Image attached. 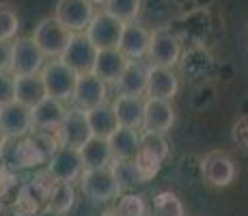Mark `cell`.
Here are the masks:
<instances>
[{
    "mask_svg": "<svg viewBox=\"0 0 248 216\" xmlns=\"http://www.w3.org/2000/svg\"><path fill=\"white\" fill-rule=\"evenodd\" d=\"M46 56L31 37H20L11 43V63L9 71L13 76H35L44 69Z\"/></svg>",
    "mask_w": 248,
    "mask_h": 216,
    "instance_id": "obj_5",
    "label": "cell"
},
{
    "mask_svg": "<svg viewBox=\"0 0 248 216\" xmlns=\"http://www.w3.org/2000/svg\"><path fill=\"white\" fill-rule=\"evenodd\" d=\"M4 216H28V214L17 212V210H13V208H7V214H4Z\"/></svg>",
    "mask_w": 248,
    "mask_h": 216,
    "instance_id": "obj_36",
    "label": "cell"
},
{
    "mask_svg": "<svg viewBox=\"0 0 248 216\" xmlns=\"http://www.w3.org/2000/svg\"><path fill=\"white\" fill-rule=\"evenodd\" d=\"M138 153H142V156H147V158H151V160L164 165V160L170 153V145L164 138V134H142Z\"/></svg>",
    "mask_w": 248,
    "mask_h": 216,
    "instance_id": "obj_25",
    "label": "cell"
},
{
    "mask_svg": "<svg viewBox=\"0 0 248 216\" xmlns=\"http://www.w3.org/2000/svg\"><path fill=\"white\" fill-rule=\"evenodd\" d=\"M175 123V108L169 100H145V113H142V134H166Z\"/></svg>",
    "mask_w": 248,
    "mask_h": 216,
    "instance_id": "obj_12",
    "label": "cell"
},
{
    "mask_svg": "<svg viewBox=\"0 0 248 216\" xmlns=\"http://www.w3.org/2000/svg\"><path fill=\"white\" fill-rule=\"evenodd\" d=\"M13 89H16V76L7 69H0V106L13 102Z\"/></svg>",
    "mask_w": 248,
    "mask_h": 216,
    "instance_id": "obj_32",
    "label": "cell"
},
{
    "mask_svg": "<svg viewBox=\"0 0 248 216\" xmlns=\"http://www.w3.org/2000/svg\"><path fill=\"white\" fill-rule=\"evenodd\" d=\"M4 214H7V205H4L2 201H0V216H4Z\"/></svg>",
    "mask_w": 248,
    "mask_h": 216,
    "instance_id": "obj_39",
    "label": "cell"
},
{
    "mask_svg": "<svg viewBox=\"0 0 248 216\" xmlns=\"http://www.w3.org/2000/svg\"><path fill=\"white\" fill-rule=\"evenodd\" d=\"M130 61L117 50V48H108V50H97V56H95V65L93 71L102 83L106 84H117V80L121 78L123 69L127 67Z\"/></svg>",
    "mask_w": 248,
    "mask_h": 216,
    "instance_id": "obj_17",
    "label": "cell"
},
{
    "mask_svg": "<svg viewBox=\"0 0 248 216\" xmlns=\"http://www.w3.org/2000/svg\"><path fill=\"white\" fill-rule=\"evenodd\" d=\"M46 171L50 173L54 182H67V184H71V182L80 180V175L84 171L80 151L71 150V147H59L54 156L47 160Z\"/></svg>",
    "mask_w": 248,
    "mask_h": 216,
    "instance_id": "obj_11",
    "label": "cell"
},
{
    "mask_svg": "<svg viewBox=\"0 0 248 216\" xmlns=\"http://www.w3.org/2000/svg\"><path fill=\"white\" fill-rule=\"evenodd\" d=\"M11 63V41H0V69L9 71Z\"/></svg>",
    "mask_w": 248,
    "mask_h": 216,
    "instance_id": "obj_34",
    "label": "cell"
},
{
    "mask_svg": "<svg viewBox=\"0 0 248 216\" xmlns=\"http://www.w3.org/2000/svg\"><path fill=\"white\" fill-rule=\"evenodd\" d=\"M32 115V128L35 130H44V132H56V128L63 123L67 108L61 100L54 98H46L37 104L35 108H31Z\"/></svg>",
    "mask_w": 248,
    "mask_h": 216,
    "instance_id": "obj_18",
    "label": "cell"
},
{
    "mask_svg": "<svg viewBox=\"0 0 248 216\" xmlns=\"http://www.w3.org/2000/svg\"><path fill=\"white\" fill-rule=\"evenodd\" d=\"M102 216H119V214H117V210L114 208H108V210H104L102 212Z\"/></svg>",
    "mask_w": 248,
    "mask_h": 216,
    "instance_id": "obj_37",
    "label": "cell"
},
{
    "mask_svg": "<svg viewBox=\"0 0 248 216\" xmlns=\"http://www.w3.org/2000/svg\"><path fill=\"white\" fill-rule=\"evenodd\" d=\"M41 83L46 86L47 98L61 100V102H69L76 89V80L78 76L69 69L61 59H52L50 63L44 65V69L39 71Z\"/></svg>",
    "mask_w": 248,
    "mask_h": 216,
    "instance_id": "obj_3",
    "label": "cell"
},
{
    "mask_svg": "<svg viewBox=\"0 0 248 216\" xmlns=\"http://www.w3.org/2000/svg\"><path fill=\"white\" fill-rule=\"evenodd\" d=\"M20 31V17L11 2H0V41H13Z\"/></svg>",
    "mask_w": 248,
    "mask_h": 216,
    "instance_id": "obj_29",
    "label": "cell"
},
{
    "mask_svg": "<svg viewBox=\"0 0 248 216\" xmlns=\"http://www.w3.org/2000/svg\"><path fill=\"white\" fill-rule=\"evenodd\" d=\"M35 216H65V214H63V212H56V210H52L50 205H44V208H41Z\"/></svg>",
    "mask_w": 248,
    "mask_h": 216,
    "instance_id": "obj_35",
    "label": "cell"
},
{
    "mask_svg": "<svg viewBox=\"0 0 248 216\" xmlns=\"http://www.w3.org/2000/svg\"><path fill=\"white\" fill-rule=\"evenodd\" d=\"M106 141H108V147H110L112 162L114 160H134V156L138 153V147H140V134H138V130L119 126Z\"/></svg>",
    "mask_w": 248,
    "mask_h": 216,
    "instance_id": "obj_20",
    "label": "cell"
},
{
    "mask_svg": "<svg viewBox=\"0 0 248 216\" xmlns=\"http://www.w3.org/2000/svg\"><path fill=\"white\" fill-rule=\"evenodd\" d=\"M179 91V78L173 69L169 67L149 65V74H147V98L155 100H173Z\"/></svg>",
    "mask_w": 248,
    "mask_h": 216,
    "instance_id": "obj_16",
    "label": "cell"
},
{
    "mask_svg": "<svg viewBox=\"0 0 248 216\" xmlns=\"http://www.w3.org/2000/svg\"><path fill=\"white\" fill-rule=\"evenodd\" d=\"M4 138H7V136H4V132H2V128H0V145H2V143H4Z\"/></svg>",
    "mask_w": 248,
    "mask_h": 216,
    "instance_id": "obj_40",
    "label": "cell"
},
{
    "mask_svg": "<svg viewBox=\"0 0 248 216\" xmlns=\"http://www.w3.org/2000/svg\"><path fill=\"white\" fill-rule=\"evenodd\" d=\"M149 39L151 33L147 31L145 26L136 22L123 24L121 37H119V46L117 50L125 56L127 61H140L147 56V50H149Z\"/></svg>",
    "mask_w": 248,
    "mask_h": 216,
    "instance_id": "obj_15",
    "label": "cell"
},
{
    "mask_svg": "<svg viewBox=\"0 0 248 216\" xmlns=\"http://www.w3.org/2000/svg\"><path fill=\"white\" fill-rule=\"evenodd\" d=\"M106 95H108L106 83H102L95 74H84V76H78V80H76L71 102H74V108L87 113V110L106 102Z\"/></svg>",
    "mask_w": 248,
    "mask_h": 216,
    "instance_id": "obj_13",
    "label": "cell"
},
{
    "mask_svg": "<svg viewBox=\"0 0 248 216\" xmlns=\"http://www.w3.org/2000/svg\"><path fill=\"white\" fill-rule=\"evenodd\" d=\"M140 7L142 0H106L104 11L121 24H130L136 22V17L140 16Z\"/></svg>",
    "mask_w": 248,
    "mask_h": 216,
    "instance_id": "obj_26",
    "label": "cell"
},
{
    "mask_svg": "<svg viewBox=\"0 0 248 216\" xmlns=\"http://www.w3.org/2000/svg\"><path fill=\"white\" fill-rule=\"evenodd\" d=\"M80 190L97 203H110L119 199L123 193L114 177L112 166H99V169H84L80 175Z\"/></svg>",
    "mask_w": 248,
    "mask_h": 216,
    "instance_id": "obj_1",
    "label": "cell"
},
{
    "mask_svg": "<svg viewBox=\"0 0 248 216\" xmlns=\"http://www.w3.org/2000/svg\"><path fill=\"white\" fill-rule=\"evenodd\" d=\"M147 56L151 59V65L158 67H169L173 69L181 59V41L169 28H158V31L151 33L149 39V50Z\"/></svg>",
    "mask_w": 248,
    "mask_h": 216,
    "instance_id": "obj_6",
    "label": "cell"
},
{
    "mask_svg": "<svg viewBox=\"0 0 248 216\" xmlns=\"http://www.w3.org/2000/svg\"><path fill=\"white\" fill-rule=\"evenodd\" d=\"M0 128L7 138H22L31 134L32 130V115L31 108L22 106L17 102H9L0 106Z\"/></svg>",
    "mask_w": 248,
    "mask_h": 216,
    "instance_id": "obj_14",
    "label": "cell"
},
{
    "mask_svg": "<svg viewBox=\"0 0 248 216\" xmlns=\"http://www.w3.org/2000/svg\"><path fill=\"white\" fill-rule=\"evenodd\" d=\"M112 110L117 123L121 128L140 130L142 126V113H145V100L130 98V95H117L112 102Z\"/></svg>",
    "mask_w": 248,
    "mask_h": 216,
    "instance_id": "obj_21",
    "label": "cell"
},
{
    "mask_svg": "<svg viewBox=\"0 0 248 216\" xmlns=\"http://www.w3.org/2000/svg\"><path fill=\"white\" fill-rule=\"evenodd\" d=\"M147 74H149V65L142 61H130L127 67L123 69L121 78L117 80L119 95H130V98H142L147 91Z\"/></svg>",
    "mask_w": 248,
    "mask_h": 216,
    "instance_id": "obj_19",
    "label": "cell"
},
{
    "mask_svg": "<svg viewBox=\"0 0 248 216\" xmlns=\"http://www.w3.org/2000/svg\"><path fill=\"white\" fill-rule=\"evenodd\" d=\"M114 210L119 216H147V212H149L145 197L134 193L119 195V203L114 205Z\"/></svg>",
    "mask_w": 248,
    "mask_h": 216,
    "instance_id": "obj_30",
    "label": "cell"
},
{
    "mask_svg": "<svg viewBox=\"0 0 248 216\" xmlns=\"http://www.w3.org/2000/svg\"><path fill=\"white\" fill-rule=\"evenodd\" d=\"M201 175L212 188H227L237 175V166L227 151L214 150L201 158Z\"/></svg>",
    "mask_w": 248,
    "mask_h": 216,
    "instance_id": "obj_4",
    "label": "cell"
},
{
    "mask_svg": "<svg viewBox=\"0 0 248 216\" xmlns=\"http://www.w3.org/2000/svg\"><path fill=\"white\" fill-rule=\"evenodd\" d=\"M121 31H123V24L119 20H114L106 11H95L93 20L89 22L84 35H87V39L93 43L97 50H108V48L119 46Z\"/></svg>",
    "mask_w": 248,
    "mask_h": 216,
    "instance_id": "obj_9",
    "label": "cell"
},
{
    "mask_svg": "<svg viewBox=\"0 0 248 216\" xmlns=\"http://www.w3.org/2000/svg\"><path fill=\"white\" fill-rule=\"evenodd\" d=\"M87 121H89L91 134L97 138H108L119 128L112 104H108V102H102L99 106L87 110Z\"/></svg>",
    "mask_w": 248,
    "mask_h": 216,
    "instance_id": "obj_23",
    "label": "cell"
},
{
    "mask_svg": "<svg viewBox=\"0 0 248 216\" xmlns=\"http://www.w3.org/2000/svg\"><path fill=\"white\" fill-rule=\"evenodd\" d=\"M71 35L74 33H69L65 26H61V22L52 16V17H44L37 24L31 39L37 43V48L41 50V54L46 59H61L63 52L67 50Z\"/></svg>",
    "mask_w": 248,
    "mask_h": 216,
    "instance_id": "obj_2",
    "label": "cell"
},
{
    "mask_svg": "<svg viewBox=\"0 0 248 216\" xmlns=\"http://www.w3.org/2000/svg\"><path fill=\"white\" fill-rule=\"evenodd\" d=\"M76 203V190H74V184H67V182H54L52 186L50 195H47V203L52 210L56 212H63L67 214Z\"/></svg>",
    "mask_w": 248,
    "mask_h": 216,
    "instance_id": "obj_27",
    "label": "cell"
},
{
    "mask_svg": "<svg viewBox=\"0 0 248 216\" xmlns=\"http://www.w3.org/2000/svg\"><path fill=\"white\" fill-rule=\"evenodd\" d=\"M78 151H80V158H82L84 169H99V166H110V162H112L110 147H108V141H106V138L91 136Z\"/></svg>",
    "mask_w": 248,
    "mask_h": 216,
    "instance_id": "obj_24",
    "label": "cell"
},
{
    "mask_svg": "<svg viewBox=\"0 0 248 216\" xmlns=\"http://www.w3.org/2000/svg\"><path fill=\"white\" fill-rule=\"evenodd\" d=\"M95 56H97V48L87 39V35H84V33H74L67 50L61 56V61H63L76 76H84V74L93 71Z\"/></svg>",
    "mask_w": 248,
    "mask_h": 216,
    "instance_id": "obj_7",
    "label": "cell"
},
{
    "mask_svg": "<svg viewBox=\"0 0 248 216\" xmlns=\"http://www.w3.org/2000/svg\"><path fill=\"white\" fill-rule=\"evenodd\" d=\"M20 175H17V171L13 169H7V166H2L0 169V201H7V199H13V197L17 195V190H20Z\"/></svg>",
    "mask_w": 248,
    "mask_h": 216,
    "instance_id": "obj_31",
    "label": "cell"
},
{
    "mask_svg": "<svg viewBox=\"0 0 248 216\" xmlns=\"http://www.w3.org/2000/svg\"><path fill=\"white\" fill-rule=\"evenodd\" d=\"M56 138H59L61 147H71V150H80L84 143L89 141L93 134H91L89 121H87V113L78 108H69L65 115L63 123L56 128Z\"/></svg>",
    "mask_w": 248,
    "mask_h": 216,
    "instance_id": "obj_10",
    "label": "cell"
},
{
    "mask_svg": "<svg viewBox=\"0 0 248 216\" xmlns=\"http://www.w3.org/2000/svg\"><path fill=\"white\" fill-rule=\"evenodd\" d=\"M233 141L242 150H248V117H242L240 121H235V126H233Z\"/></svg>",
    "mask_w": 248,
    "mask_h": 216,
    "instance_id": "obj_33",
    "label": "cell"
},
{
    "mask_svg": "<svg viewBox=\"0 0 248 216\" xmlns=\"http://www.w3.org/2000/svg\"><path fill=\"white\" fill-rule=\"evenodd\" d=\"M4 166V160H2V153H0V169H2Z\"/></svg>",
    "mask_w": 248,
    "mask_h": 216,
    "instance_id": "obj_41",
    "label": "cell"
},
{
    "mask_svg": "<svg viewBox=\"0 0 248 216\" xmlns=\"http://www.w3.org/2000/svg\"><path fill=\"white\" fill-rule=\"evenodd\" d=\"M93 7H102V4H106V0H89Z\"/></svg>",
    "mask_w": 248,
    "mask_h": 216,
    "instance_id": "obj_38",
    "label": "cell"
},
{
    "mask_svg": "<svg viewBox=\"0 0 248 216\" xmlns=\"http://www.w3.org/2000/svg\"><path fill=\"white\" fill-rule=\"evenodd\" d=\"M46 86L41 83V76H16V89H13V102L22 104L26 108H35L41 100H46Z\"/></svg>",
    "mask_w": 248,
    "mask_h": 216,
    "instance_id": "obj_22",
    "label": "cell"
},
{
    "mask_svg": "<svg viewBox=\"0 0 248 216\" xmlns=\"http://www.w3.org/2000/svg\"><path fill=\"white\" fill-rule=\"evenodd\" d=\"M95 16V7L89 0H59L54 7V17L69 33H84Z\"/></svg>",
    "mask_w": 248,
    "mask_h": 216,
    "instance_id": "obj_8",
    "label": "cell"
},
{
    "mask_svg": "<svg viewBox=\"0 0 248 216\" xmlns=\"http://www.w3.org/2000/svg\"><path fill=\"white\" fill-rule=\"evenodd\" d=\"M151 216H186V208L181 199L170 190H162L154 197Z\"/></svg>",
    "mask_w": 248,
    "mask_h": 216,
    "instance_id": "obj_28",
    "label": "cell"
}]
</instances>
